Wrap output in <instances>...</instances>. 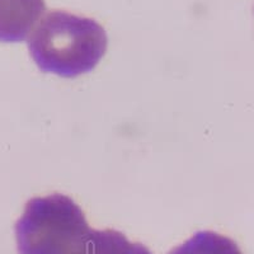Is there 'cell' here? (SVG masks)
<instances>
[{"mask_svg": "<svg viewBox=\"0 0 254 254\" xmlns=\"http://www.w3.org/2000/svg\"><path fill=\"white\" fill-rule=\"evenodd\" d=\"M45 10L44 0H0V41L27 40Z\"/></svg>", "mask_w": 254, "mask_h": 254, "instance_id": "obj_3", "label": "cell"}, {"mask_svg": "<svg viewBox=\"0 0 254 254\" xmlns=\"http://www.w3.org/2000/svg\"><path fill=\"white\" fill-rule=\"evenodd\" d=\"M27 45L31 58L42 71L75 78L98 65L107 51L108 37L92 18L51 10L36 24Z\"/></svg>", "mask_w": 254, "mask_h": 254, "instance_id": "obj_1", "label": "cell"}, {"mask_svg": "<svg viewBox=\"0 0 254 254\" xmlns=\"http://www.w3.org/2000/svg\"><path fill=\"white\" fill-rule=\"evenodd\" d=\"M92 230L70 197H35L14 225L18 254H83Z\"/></svg>", "mask_w": 254, "mask_h": 254, "instance_id": "obj_2", "label": "cell"}, {"mask_svg": "<svg viewBox=\"0 0 254 254\" xmlns=\"http://www.w3.org/2000/svg\"><path fill=\"white\" fill-rule=\"evenodd\" d=\"M168 254H243L233 239L215 233L198 231L183 244L172 249Z\"/></svg>", "mask_w": 254, "mask_h": 254, "instance_id": "obj_5", "label": "cell"}, {"mask_svg": "<svg viewBox=\"0 0 254 254\" xmlns=\"http://www.w3.org/2000/svg\"><path fill=\"white\" fill-rule=\"evenodd\" d=\"M83 254H153L141 243H132L121 231L92 230Z\"/></svg>", "mask_w": 254, "mask_h": 254, "instance_id": "obj_4", "label": "cell"}]
</instances>
